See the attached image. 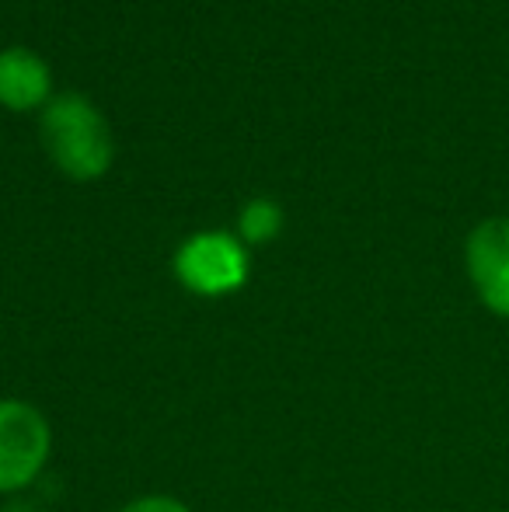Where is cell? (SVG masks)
Instances as JSON below:
<instances>
[{"label":"cell","instance_id":"1","mask_svg":"<svg viewBox=\"0 0 509 512\" xmlns=\"http://www.w3.org/2000/svg\"><path fill=\"white\" fill-rule=\"evenodd\" d=\"M42 143L63 175L77 182L102 178L112 164V133L95 105L81 95H60L42 112Z\"/></svg>","mask_w":509,"mask_h":512},{"label":"cell","instance_id":"2","mask_svg":"<svg viewBox=\"0 0 509 512\" xmlns=\"http://www.w3.org/2000/svg\"><path fill=\"white\" fill-rule=\"evenodd\" d=\"M53 457V425L32 401L0 398V495H21Z\"/></svg>","mask_w":509,"mask_h":512},{"label":"cell","instance_id":"3","mask_svg":"<svg viewBox=\"0 0 509 512\" xmlns=\"http://www.w3.org/2000/svg\"><path fill=\"white\" fill-rule=\"evenodd\" d=\"M248 244L224 230H203L175 251V279L203 300H220L248 283Z\"/></svg>","mask_w":509,"mask_h":512},{"label":"cell","instance_id":"4","mask_svg":"<svg viewBox=\"0 0 509 512\" xmlns=\"http://www.w3.org/2000/svg\"><path fill=\"white\" fill-rule=\"evenodd\" d=\"M464 262L478 300L499 317H509V220L492 216L468 234Z\"/></svg>","mask_w":509,"mask_h":512},{"label":"cell","instance_id":"5","mask_svg":"<svg viewBox=\"0 0 509 512\" xmlns=\"http://www.w3.org/2000/svg\"><path fill=\"white\" fill-rule=\"evenodd\" d=\"M49 98V67L28 49L14 46L0 53V105L11 112H28L46 105Z\"/></svg>","mask_w":509,"mask_h":512},{"label":"cell","instance_id":"6","mask_svg":"<svg viewBox=\"0 0 509 512\" xmlns=\"http://www.w3.org/2000/svg\"><path fill=\"white\" fill-rule=\"evenodd\" d=\"M283 230V209L269 199H252L238 216V237L245 244H269Z\"/></svg>","mask_w":509,"mask_h":512},{"label":"cell","instance_id":"7","mask_svg":"<svg viewBox=\"0 0 509 512\" xmlns=\"http://www.w3.org/2000/svg\"><path fill=\"white\" fill-rule=\"evenodd\" d=\"M116 512H192V506L178 499V495L150 492V495H136V499L123 502Z\"/></svg>","mask_w":509,"mask_h":512},{"label":"cell","instance_id":"8","mask_svg":"<svg viewBox=\"0 0 509 512\" xmlns=\"http://www.w3.org/2000/svg\"><path fill=\"white\" fill-rule=\"evenodd\" d=\"M0 512H42L39 506H32V502H21V499H11Z\"/></svg>","mask_w":509,"mask_h":512}]
</instances>
